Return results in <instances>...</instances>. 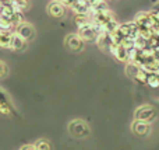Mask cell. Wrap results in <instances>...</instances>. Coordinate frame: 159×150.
<instances>
[{
  "label": "cell",
  "mask_w": 159,
  "mask_h": 150,
  "mask_svg": "<svg viewBox=\"0 0 159 150\" xmlns=\"http://www.w3.org/2000/svg\"><path fill=\"white\" fill-rule=\"evenodd\" d=\"M158 117V112L157 109L154 108L152 105H141L135 109L134 112V119L137 121H143V122H148V123H152Z\"/></svg>",
  "instance_id": "1"
},
{
  "label": "cell",
  "mask_w": 159,
  "mask_h": 150,
  "mask_svg": "<svg viewBox=\"0 0 159 150\" xmlns=\"http://www.w3.org/2000/svg\"><path fill=\"white\" fill-rule=\"evenodd\" d=\"M69 132L71 136L78 138V139H84V138L89 136L91 129L89 125L87 122H84L82 119H75L69 123Z\"/></svg>",
  "instance_id": "2"
},
{
  "label": "cell",
  "mask_w": 159,
  "mask_h": 150,
  "mask_svg": "<svg viewBox=\"0 0 159 150\" xmlns=\"http://www.w3.org/2000/svg\"><path fill=\"white\" fill-rule=\"evenodd\" d=\"M64 42H66V46L69 48L70 51H73V52H80V51H82L84 44H85L78 34H69V35L66 36V41Z\"/></svg>",
  "instance_id": "3"
},
{
  "label": "cell",
  "mask_w": 159,
  "mask_h": 150,
  "mask_svg": "<svg viewBox=\"0 0 159 150\" xmlns=\"http://www.w3.org/2000/svg\"><path fill=\"white\" fill-rule=\"evenodd\" d=\"M131 131H133V133L137 135V136L145 138L151 133V123L134 119V122L131 123Z\"/></svg>",
  "instance_id": "4"
},
{
  "label": "cell",
  "mask_w": 159,
  "mask_h": 150,
  "mask_svg": "<svg viewBox=\"0 0 159 150\" xmlns=\"http://www.w3.org/2000/svg\"><path fill=\"white\" fill-rule=\"evenodd\" d=\"M14 32L18 34L20 36H22L27 42L32 41V39L35 38V30H34V27L31 24H28V22H22L21 25H18Z\"/></svg>",
  "instance_id": "5"
},
{
  "label": "cell",
  "mask_w": 159,
  "mask_h": 150,
  "mask_svg": "<svg viewBox=\"0 0 159 150\" xmlns=\"http://www.w3.org/2000/svg\"><path fill=\"white\" fill-rule=\"evenodd\" d=\"M109 53L115 59H117L119 62L129 63V51L123 45H112V48L109 49Z\"/></svg>",
  "instance_id": "6"
},
{
  "label": "cell",
  "mask_w": 159,
  "mask_h": 150,
  "mask_svg": "<svg viewBox=\"0 0 159 150\" xmlns=\"http://www.w3.org/2000/svg\"><path fill=\"white\" fill-rule=\"evenodd\" d=\"M48 13H49V16L53 17V18H61V17L64 16V13H66V6L60 2L52 0V2L48 4Z\"/></svg>",
  "instance_id": "7"
},
{
  "label": "cell",
  "mask_w": 159,
  "mask_h": 150,
  "mask_svg": "<svg viewBox=\"0 0 159 150\" xmlns=\"http://www.w3.org/2000/svg\"><path fill=\"white\" fill-rule=\"evenodd\" d=\"M77 34L81 36V39L84 42H96V41H98V35H96V32L93 31L91 22L88 25H85V27L80 28Z\"/></svg>",
  "instance_id": "8"
},
{
  "label": "cell",
  "mask_w": 159,
  "mask_h": 150,
  "mask_svg": "<svg viewBox=\"0 0 159 150\" xmlns=\"http://www.w3.org/2000/svg\"><path fill=\"white\" fill-rule=\"evenodd\" d=\"M14 32L11 31H0V49H11Z\"/></svg>",
  "instance_id": "9"
},
{
  "label": "cell",
  "mask_w": 159,
  "mask_h": 150,
  "mask_svg": "<svg viewBox=\"0 0 159 150\" xmlns=\"http://www.w3.org/2000/svg\"><path fill=\"white\" fill-rule=\"evenodd\" d=\"M27 44L28 42L25 41L22 36H20L18 34L14 32V36H13V45H11V49L13 51H17V52H20V51H24L25 48H27Z\"/></svg>",
  "instance_id": "10"
},
{
  "label": "cell",
  "mask_w": 159,
  "mask_h": 150,
  "mask_svg": "<svg viewBox=\"0 0 159 150\" xmlns=\"http://www.w3.org/2000/svg\"><path fill=\"white\" fill-rule=\"evenodd\" d=\"M140 70H141V67L138 66V65L133 63V62L126 63V73H127V76H129L130 79H133V80H135V77H137V75H138Z\"/></svg>",
  "instance_id": "11"
},
{
  "label": "cell",
  "mask_w": 159,
  "mask_h": 150,
  "mask_svg": "<svg viewBox=\"0 0 159 150\" xmlns=\"http://www.w3.org/2000/svg\"><path fill=\"white\" fill-rule=\"evenodd\" d=\"M74 22L75 25H77V28L85 27V25H88L91 22V16L89 14H87V16H82V14H77V16H74Z\"/></svg>",
  "instance_id": "12"
},
{
  "label": "cell",
  "mask_w": 159,
  "mask_h": 150,
  "mask_svg": "<svg viewBox=\"0 0 159 150\" xmlns=\"http://www.w3.org/2000/svg\"><path fill=\"white\" fill-rule=\"evenodd\" d=\"M14 25L11 22V20L6 18V17H0V31H11L14 32Z\"/></svg>",
  "instance_id": "13"
},
{
  "label": "cell",
  "mask_w": 159,
  "mask_h": 150,
  "mask_svg": "<svg viewBox=\"0 0 159 150\" xmlns=\"http://www.w3.org/2000/svg\"><path fill=\"white\" fill-rule=\"evenodd\" d=\"M148 77H149V72L141 69L140 72H138V75H137V77H135L134 81H137V83H140V84H147L148 83Z\"/></svg>",
  "instance_id": "14"
},
{
  "label": "cell",
  "mask_w": 159,
  "mask_h": 150,
  "mask_svg": "<svg viewBox=\"0 0 159 150\" xmlns=\"http://www.w3.org/2000/svg\"><path fill=\"white\" fill-rule=\"evenodd\" d=\"M11 22H13L14 28H17L18 25H21L24 21V14H22V11H16V14L13 16V18H11ZM16 31V30H14Z\"/></svg>",
  "instance_id": "15"
},
{
  "label": "cell",
  "mask_w": 159,
  "mask_h": 150,
  "mask_svg": "<svg viewBox=\"0 0 159 150\" xmlns=\"http://www.w3.org/2000/svg\"><path fill=\"white\" fill-rule=\"evenodd\" d=\"M34 145H35L36 150H52V146H50V143L46 139H39Z\"/></svg>",
  "instance_id": "16"
},
{
  "label": "cell",
  "mask_w": 159,
  "mask_h": 150,
  "mask_svg": "<svg viewBox=\"0 0 159 150\" xmlns=\"http://www.w3.org/2000/svg\"><path fill=\"white\" fill-rule=\"evenodd\" d=\"M147 86L152 87V89H158L159 87V79L158 76L154 73H149V77H148V83H147Z\"/></svg>",
  "instance_id": "17"
},
{
  "label": "cell",
  "mask_w": 159,
  "mask_h": 150,
  "mask_svg": "<svg viewBox=\"0 0 159 150\" xmlns=\"http://www.w3.org/2000/svg\"><path fill=\"white\" fill-rule=\"evenodd\" d=\"M0 114L2 115H11L13 114L11 104L10 103H2L0 104Z\"/></svg>",
  "instance_id": "18"
},
{
  "label": "cell",
  "mask_w": 159,
  "mask_h": 150,
  "mask_svg": "<svg viewBox=\"0 0 159 150\" xmlns=\"http://www.w3.org/2000/svg\"><path fill=\"white\" fill-rule=\"evenodd\" d=\"M7 75H8V67H7V65H6L4 62L0 60V79L7 77Z\"/></svg>",
  "instance_id": "19"
},
{
  "label": "cell",
  "mask_w": 159,
  "mask_h": 150,
  "mask_svg": "<svg viewBox=\"0 0 159 150\" xmlns=\"http://www.w3.org/2000/svg\"><path fill=\"white\" fill-rule=\"evenodd\" d=\"M2 103H8V100H7V97H6V94L0 90V104Z\"/></svg>",
  "instance_id": "20"
},
{
  "label": "cell",
  "mask_w": 159,
  "mask_h": 150,
  "mask_svg": "<svg viewBox=\"0 0 159 150\" xmlns=\"http://www.w3.org/2000/svg\"><path fill=\"white\" fill-rule=\"evenodd\" d=\"M20 150H36L35 145H24Z\"/></svg>",
  "instance_id": "21"
}]
</instances>
